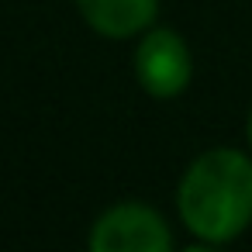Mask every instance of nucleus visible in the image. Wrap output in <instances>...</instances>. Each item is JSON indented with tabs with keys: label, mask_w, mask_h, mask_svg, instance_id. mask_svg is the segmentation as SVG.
Masks as SVG:
<instances>
[{
	"label": "nucleus",
	"mask_w": 252,
	"mask_h": 252,
	"mask_svg": "<svg viewBox=\"0 0 252 252\" xmlns=\"http://www.w3.org/2000/svg\"><path fill=\"white\" fill-rule=\"evenodd\" d=\"M135 76L142 90L156 100H173L190 87L193 76V59L187 42L173 28H149L138 38L135 49Z\"/></svg>",
	"instance_id": "obj_3"
},
{
	"label": "nucleus",
	"mask_w": 252,
	"mask_h": 252,
	"mask_svg": "<svg viewBox=\"0 0 252 252\" xmlns=\"http://www.w3.org/2000/svg\"><path fill=\"white\" fill-rule=\"evenodd\" d=\"M94 252H169L173 235L159 211L125 200L107 207L90 228Z\"/></svg>",
	"instance_id": "obj_2"
},
{
	"label": "nucleus",
	"mask_w": 252,
	"mask_h": 252,
	"mask_svg": "<svg viewBox=\"0 0 252 252\" xmlns=\"http://www.w3.org/2000/svg\"><path fill=\"white\" fill-rule=\"evenodd\" d=\"M176 211L200 242H235L252 221V159L231 145L200 152L180 176Z\"/></svg>",
	"instance_id": "obj_1"
},
{
	"label": "nucleus",
	"mask_w": 252,
	"mask_h": 252,
	"mask_svg": "<svg viewBox=\"0 0 252 252\" xmlns=\"http://www.w3.org/2000/svg\"><path fill=\"white\" fill-rule=\"evenodd\" d=\"M80 18L100 35V38H135L156 25L159 0H73Z\"/></svg>",
	"instance_id": "obj_4"
},
{
	"label": "nucleus",
	"mask_w": 252,
	"mask_h": 252,
	"mask_svg": "<svg viewBox=\"0 0 252 252\" xmlns=\"http://www.w3.org/2000/svg\"><path fill=\"white\" fill-rule=\"evenodd\" d=\"M245 135H249V145H252V114H249V125H245Z\"/></svg>",
	"instance_id": "obj_5"
}]
</instances>
